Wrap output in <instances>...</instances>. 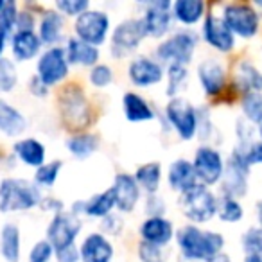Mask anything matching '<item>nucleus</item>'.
I'll list each match as a JSON object with an SVG mask.
<instances>
[{"label":"nucleus","instance_id":"obj_14","mask_svg":"<svg viewBox=\"0 0 262 262\" xmlns=\"http://www.w3.org/2000/svg\"><path fill=\"white\" fill-rule=\"evenodd\" d=\"M172 2L169 0H151L144 4V11L140 15L146 27L147 38H155V40H164L171 34L172 27V15H171Z\"/></svg>","mask_w":262,"mask_h":262},{"label":"nucleus","instance_id":"obj_50","mask_svg":"<svg viewBox=\"0 0 262 262\" xmlns=\"http://www.w3.org/2000/svg\"><path fill=\"white\" fill-rule=\"evenodd\" d=\"M27 92L38 99H45L49 94H51V88H49L47 84H45L43 81L36 76V74H33V76L27 79Z\"/></svg>","mask_w":262,"mask_h":262},{"label":"nucleus","instance_id":"obj_12","mask_svg":"<svg viewBox=\"0 0 262 262\" xmlns=\"http://www.w3.org/2000/svg\"><path fill=\"white\" fill-rule=\"evenodd\" d=\"M192 165L196 171L198 182L205 187H214L219 185L225 174V165L226 160L223 153L217 147L210 146V144H201L192 157Z\"/></svg>","mask_w":262,"mask_h":262},{"label":"nucleus","instance_id":"obj_21","mask_svg":"<svg viewBox=\"0 0 262 262\" xmlns=\"http://www.w3.org/2000/svg\"><path fill=\"white\" fill-rule=\"evenodd\" d=\"M139 235L144 243L167 248L176 235L174 223L169 217H146L139 226Z\"/></svg>","mask_w":262,"mask_h":262},{"label":"nucleus","instance_id":"obj_56","mask_svg":"<svg viewBox=\"0 0 262 262\" xmlns=\"http://www.w3.org/2000/svg\"><path fill=\"white\" fill-rule=\"evenodd\" d=\"M253 6L257 8V11L262 15V0H257V2H253Z\"/></svg>","mask_w":262,"mask_h":262},{"label":"nucleus","instance_id":"obj_2","mask_svg":"<svg viewBox=\"0 0 262 262\" xmlns=\"http://www.w3.org/2000/svg\"><path fill=\"white\" fill-rule=\"evenodd\" d=\"M43 192L34 182L16 176H6L0 180V212H27L40 208Z\"/></svg>","mask_w":262,"mask_h":262},{"label":"nucleus","instance_id":"obj_45","mask_svg":"<svg viewBox=\"0 0 262 262\" xmlns=\"http://www.w3.org/2000/svg\"><path fill=\"white\" fill-rule=\"evenodd\" d=\"M214 135V122H212V113L208 106H198V137L201 142H207Z\"/></svg>","mask_w":262,"mask_h":262},{"label":"nucleus","instance_id":"obj_28","mask_svg":"<svg viewBox=\"0 0 262 262\" xmlns=\"http://www.w3.org/2000/svg\"><path fill=\"white\" fill-rule=\"evenodd\" d=\"M13 153L27 167L38 169L47 162L45 160L47 158V147L41 140L34 139V137H26V139L16 140L13 144Z\"/></svg>","mask_w":262,"mask_h":262},{"label":"nucleus","instance_id":"obj_53","mask_svg":"<svg viewBox=\"0 0 262 262\" xmlns=\"http://www.w3.org/2000/svg\"><path fill=\"white\" fill-rule=\"evenodd\" d=\"M178 262H200V260H187V258H182V257H180V258H178ZM207 262H230V260H228V257H226V255L223 253V255H219V257L212 258V260H207Z\"/></svg>","mask_w":262,"mask_h":262},{"label":"nucleus","instance_id":"obj_38","mask_svg":"<svg viewBox=\"0 0 262 262\" xmlns=\"http://www.w3.org/2000/svg\"><path fill=\"white\" fill-rule=\"evenodd\" d=\"M243 117L255 127L262 122V94L260 92H248L241 97Z\"/></svg>","mask_w":262,"mask_h":262},{"label":"nucleus","instance_id":"obj_31","mask_svg":"<svg viewBox=\"0 0 262 262\" xmlns=\"http://www.w3.org/2000/svg\"><path fill=\"white\" fill-rule=\"evenodd\" d=\"M101 146V139L94 131H79V133H72L67 139L65 147L76 160H86L90 158L95 151Z\"/></svg>","mask_w":262,"mask_h":262},{"label":"nucleus","instance_id":"obj_19","mask_svg":"<svg viewBox=\"0 0 262 262\" xmlns=\"http://www.w3.org/2000/svg\"><path fill=\"white\" fill-rule=\"evenodd\" d=\"M113 210H115V196H113V190L110 187L102 192L90 196L88 200H77L70 205L72 214L79 215V217L84 215L90 219H104Z\"/></svg>","mask_w":262,"mask_h":262},{"label":"nucleus","instance_id":"obj_37","mask_svg":"<svg viewBox=\"0 0 262 262\" xmlns=\"http://www.w3.org/2000/svg\"><path fill=\"white\" fill-rule=\"evenodd\" d=\"M63 169V160H49L45 162L43 165L34 171V178L33 182L36 183L40 189H51V187L56 185L59 174H61Z\"/></svg>","mask_w":262,"mask_h":262},{"label":"nucleus","instance_id":"obj_27","mask_svg":"<svg viewBox=\"0 0 262 262\" xmlns=\"http://www.w3.org/2000/svg\"><path fill=\"white\" fill-rule=\"evenodd\" d=\"M207 13V4L203 0H174L171 8L172 20L182 24L185 29L203 22Z\"/></svg>","mask_w":262,"mask_h":262},{"label":"nucleus","instance_id":"obj_34","mask_svg":"<svg viewBox=\"0 0 262 262\" xmlns=\"http://www.w3.org/2000/svg\"><path fill=\"white\" fill-rule=\"evenodd\" d=\"M18 4L8 0L6 2V8L2 9V15H0V58L4 56L6 49L9 47V41H11L13 33L16 31V16H18Z\"/></svg>","mask_w":262,"mask_h":262},{"label":"nucleus","instance_id":"obj_44","mask_svg":"<svg viewBox=\"0 0 262 262\" xmlns=\"http://www.w3.org/2000/svg\"><path fill=\"white\" fill-rule=\"evenodd\" d=\"M52 258H54V248L45 237L36 241L27 253V262H51Z\"/></svg>","mask_w":262,"mask_h":262},{"label":"nucleus","instance_id":"obj_49","mask_svg":"<svg viewBox=\"0 0 262 262\" xmlns=\"http://www.w3.org/2000/svg\"><path fill=\"white\" fill-rule=\"evenodd\" d=\"M237 147L243 151L244 160H246V164L250 165V167H253V165H262V140H255V142H251L250 146H246V147H241V146H237Z\"/></svg>","mask_w":262,"mask_h":262},{"label":"nucleus","instance_id":"obj_46","mask_svg":"<svg viewBox=\"0 0 262 262\" xmlns=\"http://www.w3.org/2000/svg\"><path fill=\"white\" fill-rule=\"evenodd\" d=\"M255 135H257V127H255L253 124L248 122L244 117L237 119V122H235L237 144H235V146H241V147L250 146L251 142H255Z\"/></svg>","mask_w":262,"mask_h":262},{"label":"nucleus","instance_id":"obj_7","mask_svg":"<svg viewBox=\"0 0 262 262\" xmlns=\"http://www.w3.org/2000/svg\"><path fill=\"white\" fill-rule=\"evenodd\" d=\"M221 18L228 26L235 38L251 40L260 33L262 15L253 4L246 2H228L221 6Z\"/></svg>","mask_w":262,"mask_h":262},{"label":"nucleus","instance_id":"obj_4","mask_svg":"<svg viewBox=\"0 0 262 262\" xmlns=\"http://www.w3.org/2000/svg\"><path fill=\"white\" fill-rule=\"evenodd\" d=\"M198 43H200V34L194 29H178L171 33L167 38L160 41L155 47L157 61H160L164 67L169 65H185L189 67L196 54Z\"/></svg>","mask_w":262,"mask_h":262},{"label":"nucleus","instance_id":"obj_9","mask_svg":"<svg viewBox=\"0 0 262 262\" xmlns=\"http://www.w3.org/2000/svg\"><path fill=\"white\" fill-rule=\"evenodd\" d=\"M112 34V20L102 9L90 8L74 20V36L94 47H101Z\"/></svg>","mask_w":262,"mask_h":262},{"label":"nucleus","instance_id":"obj_36","mask_svg":"<svg viewBox=\"0 0 262 262\" xmlns=\"http://www.w3.org/2000/svg\"><path fill=\"white\" fill-rule=\"evenodd\" d=\"M217 219L228 225H235L244 219V207L241 200L230 196H219V208H217Z\"/></svg>","mask_w":262,"mask_h":262},{"label":"nucleus","instance_id":"obj_26","mask_svg":"<svg viewBox=\"0 0 262 262\" xmlns=\"http://www.w3.org/2000/svg\"><path fill=\"white\" fill-rule=\"evenodd\" d=\"M122 112L127 122L133 124L151 122V120L158 119L157 110L139 92H126L122 95Z\"/></svg>","mask_w":262,"mask_h":262},{"label":"nucleus","instance_id":"obj_43","mask_svg":"<svg viewBox=\"0 0 262 262\" xmlns=\"http://www.w3.org/2000/svg\"><path fill=\"white\" fill-rule=\"evenodd\" d=\"M137 257H139L140 262H167L165 248H160L151 243H144V241H140L139 246H137Z\"/></svg>","mask_w":262,"mask_h":262},{"label":"nucleus","instance_id":"obj_13","mask_svg":"<svg viewBox=\"0 0 262 262\" xmlns=\"http://www.w3.org/2000/svg\"><path fill=\"white\" fill-rule=\"evenodd\" d=\"M70 74V63L67 59L63 45L47 47L36 59V76L47 84L54 88L61 84Z\"/></svg>","mask_w":262,"mask_h":262},{"label":"nucleus","instance_id":"obj_22","mask_svg":"<svg viewBox=\"0 0 262 262\" xmlns=\"http://www.w3.org/2000/svg\"><path fill=\"white\" fill-rule=\"evenodd\" d=\"M9 49H11V56L15 63H26L31 59L38 58L41 54V43L40 36L36 31H15L9 41Z\"/></svg>","mask_w":262,"mask_h":262},{"label":"nucleus","instance_id":"obj_47","mask_svg":"<svg viewBox=\"0 0 262 262\" xmlns=\"http://www.w3.org/2000/svg\"><path fill=\"white\" fill-rule=\"evenodd\" d=\"M144 212L147 217H165L167 212V203L162 194H151L147 196L146 203H144Z\"/></svg>","mask_w":262,"mask_h":262},{"label":"nucleus","instance_id":"obj_51","mask_svg":"<svg viewBox=\"0 0 262 262\" xmlns=\"http://www.w3.org/2000/svg\"><path fill=\"white\" fill-rule=\"evenodd\" d=\"M54 258H56V262H81V258H79V244H76V246H70V248H65V250L54 251Z\"/></svg>","mask_w":262,"mask_h":262},{"label":"nucleus","instance_id":"obj_1","mask_svg":"<svg viewBox=\"0 0 262 262\" xmlns=\"http://www.w3.org/2000/svg\"><path fill=\"white\" fill-rule=\"evenodd\" d=\"M174 239L180 257L200 262L212 260V258L223 255L226 244V239L221 232L201 228V226L190 225V223L176 230Z\"/></svg>","mask_w":262,"mask_h":262},{"label":"nucleus","instance_id":"obj_40","mask_svg":"<svg viewBox=\"0 0 262 262\" xmlns=\"http://www.w3.org/2000/svg\"><path fill=\"white\" fill-rule=\"evenodd\" d=\"M241 250L244 255H260L262 257V228L250 226L241 235Z\"/></svg>","mask_w":262,"mask_h":262},{"label":"nucleus","instance_id":"obj_17","mask_svg":"<svg viewBox=\"0 0 262 262\" xmlns=\"http://www.w3.org/2000/svg\"><path fill=\"white\" fill-rule=\"evenodd\" d=\"M127 79L137 88H151L165 79V67L153 56H135L127 63Z\"/></svg>","mask_w":262,"mask_h":262},{"label":"nucleus","instance_id":"obj_35","mask_svg":"<svg viewBox=\"0 0 262 262\" xmlns=\"http://www.w3.org/2000/svg\"><path fill=\"white\" fill-rule=\"evenodd\" d=\"M165 79H167V88H165V95L169 99L180 97V94L185 88L187 81H189V67L185 65H169L165 67Z\"/></svg>","mask_w":262,"mask_h":262},{"label":"nucleus","instance_id":"obj_3","mask_svg":"<svg viewBox=\"0 0 262 262\" xmlns=\"http://www.w3.org/2000/svg\"><path fill=\"white\" fill-rule=\"evenodd\" d=\"M58 110L63 124L74 133L88 131L92 122L90 97L77 83L65 84L58 94Z\"/></svg>","mask_w":262,"mask_h":262},{"label":"nucleus","instance_id":"obj_30","mask_svg":"<svg viewBox=\"0 0 262 262\" xmlns=\"http://www.w3.org/2000/svg\"><path fill=\"white\" fill-rule=\"evenodd\" d=\"M0 257L4 262H20L22 257V232L16 223H4L0 228Z\"/></svg>","mask_w":262,"mask_h":262},{"label":"nucleus","instance_id":"obj_8","mask_svg":"<svg viewBox=\"0 0 262 262\" xmlns=\"http://www.w3.org/2000/svg\"><path fill=\"white\" fill-rule=\"evenodd\" d=\"M147 38L146 27L140 16H129L117 24L110 34V54L113 59H124L140 49Z\"/></svg>","mask_w":262,"mask_h":262},{"label":"nucleus","instance_id":"obj_39","mask_svg":"<svg viewBox=\"0 0 262 262\" xmlns=\"http://www.w3.org/2000/svg\"><path fill=\"white\" fill-rule=\"evenodd\" d=\"M18 84V69L13 58H0V94H11Z\"/></svg>","mask_w":262,"mask_h":262},{"label":"nucleus","instance_id":"obj_48","mask_svg":"<svg viewBox=\"0 0 262 262\" xmlns=\"http://www.w3.org/2000/svg\"><path fill=\"white\" fill-rule=\"evenodd\" d=\"M122 230H124V217L120 214L112 212L104 219H101V233H104L106 237L122 235Z\"/></svg>","mask_w":262,"mask_h":262},{"label":"nucleus","instance_id":"obj_54","mask_svg":"<svg viewBox=\"0 0 262 262\" xmlns=\"http://www.w3.org/2000/svg\"><path fill=\"white\" fill-rule=\"evenodd\" d=\"M255 217H257V226L262 228V200L257 201V205H255Z\"/></svg>","mask_w":262,"mask_h":262},{"label":"nucleus","instance_id":"obj_57","mask_svg":"<svg viewBox=\"0 0 262 262\" xmlns=\"http://www.w3.org/2000/svg\"><path fill=\"white\" fill-rule=\"evenodd\" d=\"M257 135H258V140H262V122L257 126Z\"/></svg>","mask_w":262,"mask_h":262},{"label":"nucleus","instance_id":"obj_52","mask_svg":"<svg viewBox=\"0 0 262 262\" xmlns=\"http://www.w3.org/2000/svg\"><path fill=\"white\" fill-rule=\"evenodd\" d=\"M40 208H41V210H45V212H52V214H58V212L65 210V205H63L61 200H56V198H51V196H43Z\"/></svg>","mask_w":262,"mask_h":262},{"label":"nucleus","instance_id":"obj_42","mask_svg":"<svg viewBox=\"0 0 262 262\" xmlns=\"http://www.w3.org/2000/svg\"><path fill=\"white\" fill-rule=\"evenodd\" d=\"M92 8L90 0H56L54 9L58 13H61L63 16H70L76 20L79 15H83L84 11Z\"/></svg>","mask_w":262,"mask_h":262},{"label":"nucleus","instance_id":"obj_25","mask_svg":"<svg viewBox=\"0 0 262 262\" xmlns=\"http://www.w3.org/2000/svg\"><path fill=\"white\" fill-rule=\"evenodd\" d=\"M63 49H65V54L70 67H86V69H92L97 63H101V51H99V47H94V45L79 40L74 34L67 38Z\"/></svg>","mask_w":262,"mask_h":262},{"label":"nucleus","instance_id":"obj_10","mask_svg":"<svg viewBox=\"0 0 262 262\" xmlns=\"http://www.w3.org/2000/svg\"><path fill=\"white\" fill-rule=\"evenodd\" d=\"M250 171L251 167L246 164L243 157V151L239 147H233L230 157L226 158L225 165V174L219 183L221 187V196H230L241 200L248 194V187H250Z\"/></svg>","mask_w":262,"mask_h":262},{"label":"nucleus","instance_id":"obj_16","mask_svg":"<svg viewBox=\"0 0 262 262\" xmlns=\"http://www.w3.org/2000/svg\"><path fill=\"white\" fill-rule=\"evenodd\" d=\"M196 77L201 92L207 97H219L226 90V84H228L226 67L217 58L201 59L196 67Z\"/></svg>","mask_w":262,"mask_h":262},{"label":"nucleus","instance_id":"obj_55","mask_svg":"<svg viewBox=\"0 0 262 262\" xmlns=\"http://www.w3.org/2000/svg\"><path fill=\"white\" fill-rule=\"evenodd\" d=\"M243 262H262V257L260 255H244Z\"/></svg>","mask_w":262,"mask_h":262},{"label":"nucleus","instance_id":"obj_41","mask_svg":"<svg viewBox=\"0 0 262 262\" xmlns=\"http://www.w3.org/2000/svg\"><path fill=\"white\" fill-rule=\"evenodd\" d=\"M88 83L94 88L104 90V88H108L113 83V69L108 63H97L88 72Z\"/></svg>","mask_w":262,"mask_h":262},{"label":"nucleus","instance_id":"obj_15","mask_svg":"<svg viewBox=\"0 0 262 262\" xmlns=\"http://www.w3.org/2000/svg\"><path fill=\"white\" fill-rule=\"evenodd\" d=\"M200 36L208 47L214 49L215 52H221V54L232 52L237 45V38L228 29L225 20L221 18V15H215L212 11L207 13L205 20L201 22Z\"/></svg>","mask_w":262,"mask_h":262},{"label":"nucleus","instance_id":"obj_18","mask_svg":"<svg viewBox=\"0 0 262 262\" xmlns=\"http://www.w3.org/2000/svg\"><path fill=\"white\" fill-rule=\"evenodd\" d=\"M115 196V208L120 214H129L133 212L140 203L142 190L137 183L135 176L131 172H117L113 176V182L110 185Z\"/></svg>","mask_w":262,"mask_h":262},{"label":"nucleus","instance_id":"obj_32","mask_svg":"<svg viewBox=\"0 0 262 262\" xmlns=\"http://www.w3.org/2000/svg\"><path fill=\"white\" fill-rule=\"evenodd\" d=\"M233 86L243 94L248 92H260L262 94V70H258L248 59L237 63L233 72Z\"/></svg>","mask_w":262,"mask_h":262},{"label":"nucleus","instance_id":"obj_24","mask_svg":"<svg viewBox=\"0 0 262 262\" xmlns=\"http://www.w3.org/2000/svg\"><path fill=\"white\" fill-rule=\"evenodd\" d=\"M36 33L43 47L59 45L65 36V16L56 9H43L38 18Z\"/></svg>","mask_w":262,"mask_h":262},{"label":"nucleus","instance_id":"obj_6","mask_svg":"<svg viewBox=\"0 0 262 262\" xmlns=\"http://www.w3.org/2000/svg\"><path fill=\"white\" fill-rule=\"evenodd\" d=\"M164 120L169 129L174 131L183 142H190L198 137V106L182 95L167 101L164 108Z\"/></svg>","mask_w":262,"mask_h":262},{"label":"nucleus","instance_id":"obj_33","mask_svg":"<svg viewBox=\"0 0 262 262\" xmlns=\"http://www.w3.org/2000/svg\"><path fill=\"white\" fill-rule=\"evenodd\" d=\"M133 176H135L140 190L146 192L147 196L160 192L162 178H164V171H162L160 162H146V164L139 165L137 171L133 172Z\"/></svg>","mask_w":262,"mask_h":262},{"label":"nucleus","instance_id":"obj_58","mask_svg":"<svg viewBox=\"0 0 262 262\" xmlns=\"http://www.w3.org/2000/svg\"><path fill=\"white\" fill-rule=\"evenodd\" d=\"M6 2H8V0H0V15H2V9L6 8Z\"/></svg>","mask_w":262,"mask_h":262},{"label":"nucleus","instance_id":"obj_23","mask_svg":"<svg viewBox=\"0 0 262 262\" xmlns=\"http://www.w3.org/2000/svg\"><path fill=\"white\" fill-rule=\"evenodd\" d=\"M165 178H167L169 189L178 194V196L200 183L198 182L196 171H194L192 160H187V158H176V160H172L167 167Z\"/></svg>","mask_w":262,"mask_h":262},{"label":"nucleus","instance_id":"obj_11","mask_svg":"<svg viewBox=\"0 0 262 262\" xmlns=\"http://www.w3.org/2000/svg\"><path fill=\"white\" fill-rule=\"evenodd\" d=\"M81 230H83V221L79 215L72 214L70 210H61L58 214H52L45 230V239L52 244L54 251L65 250V248L76 246Z\"/></svg>","mask_w":262,"mask_h":262},{"label":"nucleus","instance_id":"obj_29","mask_svg":"<svg viewBox=\"0 0 262 262\" xmlns=\"http://www.w3.org/2000/svg\"><path fill=\"white\" fill-rule=\"evenodd\" d=\"M27 126L29 122L22 110L0 97V133L6 137H20L27 131Z\"/></svg>","mask_w":262,"mask_h":262},{"label":"nucleus","instance_id":"obj_5","mask_svg":"<svg viewBox=\"0 0 262 262\" xmlns=\"http://www.w3.org/2000/svg\"><path fill=\"white\" fill-rule=\"evenodd\" d=\"M178 205L183 217L190 225L201 226L205 223H210L214 217H217L219 196L210 187H205L201 183H198L190 190L180 194Z\"/></svg>","mask_w":262,"mask_h":262},{"label":"nucleus","instance_id":"obj_20","mask_svg":"<svg viewBox=\"0 0 262 262\" xmlns=\"http://www.w3.org/2000/svg\"><path fill=\"white\" fill-rule=\"evenodd\" d=\"M81 262H113L115 246L112 239L101 232H90L79 244Z\"/></svg>","mask_w":262,"mask_h":262}]
</instances>
